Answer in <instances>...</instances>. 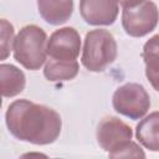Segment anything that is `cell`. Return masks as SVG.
<instances>
[{
  "instance_id": "cell-12",
  "label": "cell",
  "mask_w": 159,
  "mask_h": 159,
  "mask_svg": "<svg viewBox=\"0 0 159 159\" xmlns=\"http://www.w3.org/2000/svg\"><path fill=\"white\" fill-rule=\"evenodd\" d=\"M25 75L12 65H0V88L2 97H14L25 88Z\"/></svg>"
},
{
  "instance_id": "cell-15",
  "label": "cell",
  "mask_w": 159,
  "mask_h": 159,
  "mask_svg": "<svg viewBox=\"0 0 159 159\" xmlns=\"http://www.w3.org/2000/svg\"><path fill=\"white\" fill-rule=\"evenodd\" d=\"M109 157L111 158H144L145 154L137 143L129 140Z\"/></svg>"
},
{
  "instance_id": "cell-7",
  "label": "cell",
  "mask_w": 159,
  "mask_h": 159,
  "mask_svg": "<svg viewBox=\"0 0 159 159\" xmlns=\"http://www.w3.org/2000/svg\"><path fill=\"white\" fill-rule=\"evenodd\" d=\"M81 50V37L73 27L56 30L47 40V55L51 58L71 61L76 60Z\"/></svg>"
},
{
  "instance_id": "cell-8",
  "label": "cell",
  "mask_w": 159,
  "mask_h": 159,
  "mask_svg": "<svg viewBox=\"0 0 159 159\" xmlns=\"http://www.w3.org/2000/svg\"><path fill=\"white\" fill-rule=\"evenodd\" d=\"M118 11L117 0H80L81 16L89 25H112L118 16Z\"/></svg>"
},
{
  "instance_id": "cell-10",
  "label": "cell",
  "mask_w": 159,
  "mask_h": 159,
  "mask_svg": "<svg viewBox=\"0 0 159 159\" xmlns=\"http://www.w3.org/2000/svg\"><path fill=\"white\" fill-rule=\"evenodd\" d=\"M135 137L144 148L159 152V112L150 113L138 123Z\"/></svg>"
},
{
  "instance_id": "cell-14",
  "label": "cell",
  "mask_w": 159,
  "mask_h": 159,
  "mask_svg": "<svg viewBox=\"0 0 159 159\" xmlns=\"http://www.w3.org/2000/svg\"><path fill=\"white\" fill-rule=\"evenodd\" d=\"M1 50H0V58L5 60L9 55L14 42V26L5 19H1Z\"/></svg>"
},
{
  "instance_id": "cell-2",
  "label": "cell",
  "mask_w": 159,
  "mask_h": 159,
  "mask_svg": "<svg viewBox=\"0 0 159 159\" xmlns=\"http://www.w3.org/2000/svg\"><path fill=\"white\" fill-rule=\"evenodd\" d=\"M14 57L25 68L36 71L46 61L47 36L36 25L24 26L14 40Z\"/></svg>"
},
{
  "instance_id": "cell-1",
  "label": "cell",
  "mask_w": 159,
  "mask_h": 159,
  "mask_svg": "<svg viewBox=\"0 0 159 159\" xmlns=\"http://www.w3.org/2000/svg\"><path fill=\"white\" fill-rule=\"evenodd\" d=\"M5 119L9 132L15 138L37 145L53 143L62 128L61 117L55 109L27 99L12 102Z\"/></svg>"
},
{
  "instance_id": "cell-16",
  "label": "cell",
  "mask_w": 159,
  "mask_h": 159,
  "mask_svg": "<svg viewBox=\"0 0 159 159\" xmlns=\"http://www.w3.org/2000/svg\"><path fill=\"white\" fill-rule=\"evenodd\" d=\"M118 4H120L123 6V9L125 7H133V6H137L139 5L140 2H143L144 0H117Z\"/></svg>"
},
{
  "instance_id": "cell-4",
  "label": "cell",
  "mask_w": 159,
  "mask_h": 159,
  "mask_svg": "<svg viewBox=\"0 0 159 159\" xmlns=\"http://www.w3.org/2000/svg\"><path fill=\"white\" fill-rule=\"evenodd\" d=\"M112 102L116 112L130 119L143 118L150 107V97L139 83H125L117 88Z\"/></svg>"
},
{
  "instance_id": "cell-6",
  "label": "cell",
  "mask_w": 159,
  "mask_h": 159,
  "mask_svg": "<svg viewBox=\"0 0 159 159\" xmlns=\"http://www.w3.org/2000/svg\"><path fill=\"white\" fill-rule=\"evenodd\" d=\"M132 135V128L117 117H106L97 127V142L108 155L128 143Z\"/></svg>"
},
{
  "instance_id": "cell-3",
  "label": "cell",
  "mask_w": 159,
  "mask_h": 159,
  "mask_svg": "<svg viewBox=\"0 0 159 159\" xmlns=\"http://www.w3.org/2000/svg\"><path fill=\"white\" fill-rule=\"evenodd\" d=\"M117 57V42L108 30L97 29L86 34L82 65L92 72H102Z\"/></svg>"
},
{
  "instance_id": "cell-5",
  "label": "cell",
  "mask_w": 159,
  "mask_h": 159,
  "mask_svg": "<svg viewBox=\"0 0 159 159\" xmlns=\"http://www.w3.org/2000/svg\"><path fill=\"white\" fill-rule=\"evenodd\" d=\"M159 21V10L150 0H144L137 6L123 9L122 26L127 35L142 37L152 32Z\"/></svg>"
},
{
  "instance_id": "cell-11",
  "label": "cell",
  "mask_w": 159,
  "mask_h": 159,
  "mask_svg": "<svg viewBox=\"0 0 159 159\" xmlns=\"http://www.w3.org/2000/svg\"><path fill=\"white\" fill-rule=\"evenodd\" d=\"M142 57L145 63V76L152 87L159 92V34L144 43Z\"/></svg>"
},
{
  "instance_id": "cell-9",
  "label": "cell",
  "mask_w": 159,
  "mask_h": 159,
  "mask_svg": "<svg viewBox=\"0 0 159 159\" xmlns=\"http://www.w3.org/2000/svg\"><path fill=\"white\" fill-rule=\"evenodd\" d=\"M37 7L41 17L51 25L65 24L72 15V0H37Z\"/></svg>"
},
{
  "instance_id": "cell-13",
  "label": "cell",
  "mask_w": 159,
  "mask_h": 159,
  "mask_svg": "<svg viewBox=\"0 0 159 159\" xmlns=\"http://www.w3.org/2000/svg\"><path fill=\"white\" fill-rule=\"evenodd\" d=\"M78 70H80V66L76 60L63 61V60H56L50 57L45 65L43 75L51 82L70 81L77 76Z\"/></svg>"
}]
</instances>
